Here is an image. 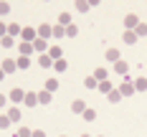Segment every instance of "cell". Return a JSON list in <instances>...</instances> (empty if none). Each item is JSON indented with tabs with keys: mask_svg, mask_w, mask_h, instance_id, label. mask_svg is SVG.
<instances>
[{
	"mask_svg": "<svg viewBox=\"0 0 147 137\" xmlns=\"http://www.w3.org/2000/svg\"><path fill=\"white\" fill-rule=\"evenodd\" d=\"M10 13V3H0V15H8Z\"/></svg>",
	"mask_w": 147,
	"mask_h": 137,
	"instance_id": "obj_35",
	"label": "cell"
},
{
	"mask_svg": "<svg viewBox=\"0 0 147 137\" xmlns=\"http://www.w3.org/2000/svg\"><path fill=\"white\" fill-rule=\"evenodd\" d=\"M89 8H91V3H81V0L76 3V10H79V13H86Z\"/></svg>",
	"mask_w": 147,
	"mask_h": 137,
	"instance_id": "obj_34",
	"label": "cell"
},
{
	"mask_svg": "<svg viewBox=\"0 0 147 137\" xmlns=\"http://www.w3.org/2000/svg\"><path fill=\"white\" fill-rule=\"evenodd\" d=\"M5 104H8V97H5V94H0V109H3Z\"/></svg>",
	"mask_w": 147,
	"mask_h": 137,
	"instance_id": "obj_38",
	"label": "cell"
},
{
	"mask_svg": "<svg viewBox=\"0 0 147 137\" xmlns=\"http://www.w3.org/2000/svg\"><path fill=\"white\" fill-rule=\"evenodd\" d=\"M51 36H53V28H51V26H48V23H41V28H38V38H51Z\"/></svg>",
	"mask_w": 147,
	"mask_h": 137,
	"instance_id": "obj_5",
	"label": "cell"
},
{
	"mask_svg": "<svg viewBox=\"0 0 147 137\" xmlns=\"http://www.w3.org/2000/svg\"><path fill=\"white\" fill-rule=\"evenodd\" d=\"M107 99H109V102H112V104H117L119 99H122V94H119V89H114V91H109V94H107Z\"/></svg>",
	"mask_w": 147,
	"mask_h": 137,
	"instance_id": "obj_25",
	"label": "cell"
},
{
	"mask_svg": "<svg viewBox=\"0 0 147 137\" xmlns=\"http://www.w3.org/2000/svg\"><path fill=\"white\" fill-rule=\"evenodd\" d=\"M63 36H66V28H63V26H53V38H63Z\"/></svg>",
	"mask_w": 147,
	"mask_h": 137,
	"instance_id": "obj_28",
	"label": "cell"
},
{
	"mask_svg": "<svg viewBox=\"0 0 147 137\" xmlns=\"http://www.w3.org/2000/svg\"><path fill=\"white\" fill-rule=\"evenodd\" d=\"M134 33H137V38H145L147 36V23H140V26L134 28Z\"/></svg>",
	"mask_w": 147,
	"mask_h": 137,
	"instance_id": "obj_27",
	"label": "cell"
},
{
	"mask_svg": "<svg viewBox=\"0 0 147 137\" xmlns=\"http://www.w3.org/2000/svg\"><path fill=\"white\" fill-rule=\"evenodd\" d=\"M137 26H140V18H137L134 13H129L127 18H124V28H132V30H134Z\"/></svg>",
	"mask_w": 147,
	"mask_h": 137,
	"instance_id": "obj_6",
	"label": "cell"
},
{
	"mask_svg": "<svg viewBox=\"0 0 147 137\" xmlns=\"http://www.w3.org/2000/svg\"><path fill=\"white\" fill-rule=\"evenodd\" d=\"M38 104H51V91H38Z\"/></svg>",
	"mask_w": 147,
	"mask_h": 137,
	"instance_id": "obj_15",
	"label": "cell"
},
{
	"mask_svg": "<svg viewBox=\"0 0 147 137\" xmlns=\"http://www.w3.org/2000/svg\"><path fill=\"white\" fill-rule=\"evenodd\" d=\"M86 109H89V107L84 104V99H74V102H71V112H74V114H84Z\"/></svg>",
	"mask_w": 147,
	"mask_h": 137,
	"instance_id": "obj_3",
	"label": "cell"
},
{
	"mask_svg": "<svg viewBox=\"0 0 147 137\" xmlns=\"http://www.w3.org/2000/svg\"><path fill=\"white\" fill-rule=\"evenodd\" d=\"M33 137H46V132L43 130H33Z\"/></svg>",
	"mask_w": 147,
	"mask_h": 137,
	"instance_id": "obj_39",
	"label": "cell"
},
{
	"mask_svg": "<svg viewBox=\"0 0 147 137\" xmlns=\"http://www.w3.org/2000/svg\"><path fill=\"white\" fill-rule=\"evenodd\" d=\"M20 33H23V28H20L18 23H10V26H8V36H10V38H18Z\"/></svg>",
	"mask_w": 147,
	"mask_h": 137,
	"instance_id": "obj_13",
	"label": "cell"
},
{
	"mask_svg": "<svg viewBox=\"0 0 147 137\" xmlns=\"http://www.w3.org/2000/svg\"><path fill=\"white\" fill-rule=\"evenodd\" d=\"M59 26L69 28V26H71V15H69V13H61V15H59Z\"/></svg>",
	"mask_w": 147,
	"mask_h": 137,
	"instance_id": "obj_19",
	"label": "cell"
},
{
	"mask_svg": "<svg viewBox=\"0 0 147 137\" xmlns=\"http://www.w3.org/2000/svg\"><path fill=\"white\" fill-rule=\"evenodd\" d=\"M99 137H102V135H99Z\"/></svg>",
	"mask_w": 147,
	"mask_h": 137,
	"instance_id": "obj_43",
	"label": "cell"
},
{
	"mask_svg": "<svg viewBox=\"0 0 147 137\" xmlns=\"http://www.w3.org/2000/svg\"><path fill=\"white\" fill-rule=\"evenodd\" d=\"M84 84H86V89H99V81H96L94 76H86V79H84Z\"/></svg>",
	"mask_w": 147,
	"mask_h": 137,
	"instance_id": "obj_23",
	"label": "cell"
},
{
	"mask_svg": "<svg viewBox=\"0 0 147 137\" xmlns=\"http://www.w3.org/2000/svg\"><path fill=\"white\" fill-rule=\"evenodd\" d=\"M8 99H10V102H13V104L18 107L20 102H23V99H26V91H23V89H13V91H10V97H8Z\"/></svg>",
	"mask_w": 147,
	"mask_h": 137,
	"instance_id": "obj_2",
	"label": "cell"
},
{
	"mask_svg": "<svg viewBox=\"0 0 147 137\" xmlns=\"http://www.w3.org/2000/svg\"><path fill=\"white\" fill-rule=\"evenodd\" d=\"M107 59L112 61V63H117V61H119V51H117V48H109V51H107Z\"/></svg>",
	"mask_w": 147,
	"mask_h": 137,
	"instance_id": "obj_26",
	"label": "cell"
},
{
	"mask_svg": "<svg viewBox=\"0 0 147 137\" xmlns=\"http://www.w3.org/2000/svg\"><path fill=\"white\" fill-rule=\"evenodd\" d=\"M15 137H33V130H28V127H20V130L15 132Z\"/></svg>",
	"mask_w": 147,
	"mask_h": 137,
	"instance_id": "obj_30",
	"label": "cell"
},
{
	"mask_svg": "<svg viewBox=\"0 0 147 137\" xmlns=\"http://www.w3.org/2000/svg\"><path fill=\"white\" fill-rule=\"evenodd\" d=\"M48 56H51L53 61H61V48L59 46H51V48H48Z\"/></svg>",
	"mask_w": 147,
	"mask_h": 137,
	"instance_id": "obj_20",
	"label": "cell"
},
{
	"mask_svg": "<svg viewBox=\"0 0 147 137\" xmlns=\"http://www.w3.org/2000/svg\"><path fill=\"white\" fill-rule=\"evenodd\" d=\"M5 36H8V26H5V23H0V38H5Z\"/></svg>",
	"mask_w": 147,
	"mask_h": 137,
	"instance_id": "obj_37",
	"label": "cell"
},
{
	"mask_svg": "<svg viewBox=\"0 0 147 137\" xmlns=\"http://www.w3.org/2000/svg\"><path fill=\"white\" fill-rule=\"evenodd\" d=\"M107 76H109V71H107V69H96V71H94V79H96L99 84H102V81H107Z\"/></svg>",
	"mask_w": 147,
	"mask_h": 137,
	"instance_id": "obj_18",
	"label": "cell"
},
{
	"mask_svg": "<svg viewBox=\"0 0 147 137\" xmlns=\"http://www.w3.org/2000/svg\"><path fill=\"white\" fill-rule=\"evenodd\" d=\"M33 51H38L41 56H43L46 51H48V46H46V41H43V38H36V41H33Z\"/></svg>",
	"mask_w": 147,
	"mask_h": 137,
	"instance_id": "obj_10",
	"label": "cell"
},
{
	"mask_svg": "<svg viewBox=\"0 0 147 137\" xmlns=\"http://www.w3.org/2000/svg\"><path fill=\"white\" fill-rule=\"evenodd\" d=\"M122 38H124V43H127V46L137 43V33H134V30H124V36H122Z\"/></svg>",
	"mask_w": 147,
	"mask_h": 137,
	"instance_id": "obj_14",
	"label": "cell"
},
{
	"mask_svg": "<svg viewBox=\"0 0 147 137\" xmlns=\"http://www.w3.org/2000/svg\"><path fill=\"white\" fill-rule=\"evenodd\" d=\"M76 33H79V28H76V26H69V28H66V36H69V38H74Z\"/></svg>",
	"mask_w": 147,
	"mask_h": 137,
	"instance_id": "obj_36",
	"label": "cell"
},
{
	"mask_svg": "<svg viewBox=\"0 0 147 137\" xmlns=\"http://www.w3.org/2000/svg\"><path fill=\"white\" fill-rule=\"evenodd\" d=\"M8 117H10V122H18L20 119V109H18V107H10V109H8Z\"/></svg>",
	"mask_w": 147,
	"mask_h": 137,
	"instance_id": "obj_21",
	"label": "cell"
},
{
	"mask_svg": "<svg viewBox=\"0 0 147 137\" xmlns=\"http://www.w3.org/2000/svg\"><path fill=\"white\" fill-rule=\"evenodd\" d=\"M56 89H59V79H48V81H46V91H51V94H53Z\"/></svg>",
	"mask_w": 147,
	"mask_h": 137,
	"instance_id": "obj_22",
	"label": "cell"
},
{
	"mask_svg": "<svg viewBox=\"0 0 147 137\" xmlns=\"http://www.w3.org/2000/svg\"><path fill=\"white\" fill-rule=\"evenodd\" d=\"M23 104H26V107H36V104H38V94H26Z\"/></svg>",
	"mask_w": 147,
	"mask_h": 137,
	"instance_id": "obj_17",
	"label": "cell"
},
{
	"mask_svg": "<svg viewBox=\"0 0 147 137\" xmlns=\"http://www.w3.org/2000/svg\"><path fill=\"white\" fill-rule=\"evenodd\" d=\"M38 66H43V69H53V59L43 53V56H38Z\"/></svg>",
	"mask_w": 147,
	"mask_h": 137,
	"instance_id": "obj_12",
	"label": "cell"
},
{
	"mask_svg": "<svg viewBox=\"0 0 147 137\" xmlns=\"http://www.w3.org/2000/svg\"><path fill=\"white\" fill-rule=\"evenodd\" d=\"M18 51H20V56H26V59H30V53H33V43H18Z\"/></svg>",
	"mask_w": 147,
	"mask_h": 137,
	"instance_id": "obj_8",
	"label": "cell"
},
{
	"mask_svg": "<svg viewBox=\"0 0 147 137\" xmlns=\"http://www.w3.org/2000/svg\"><path fill=\"white\" fill-rule=\"evenodd\" d=\"M0 43L5 46V48H13V46H15V38H10V36H5V38H0Z\"/></svg>",
	"mask_w": 147,
	"mask_h": 137,
	"instance_id": "obj_31",
	"label": "cell"
},
{
	"mask_svg": "<svg viewBox=\"0 0 147 137\" xmlns=\"http://www.w3.org/2000/svg\"><path fill=\"white\" fill-rule=\"evenodd\" d=\"M36 38H38V30L36 28H23V33H20V41L23 43H33Z\"/></svg>",
	"mask_w": 147,
	"mask_h": 137,
	"instance_id": "obj_1",
	"label": "cell"
},
{
	"mask_svg": "<svg viewBox=\"0 0 147 137\" xmlns=\"http://www.w3.org/2000/svg\"><path fill=\"white\" fill-rule=\"evenodd\" d=\"M15 63H18V69H20V71H26V69L30 66V59H26V56H18V59H15Z\"/></svg>",
	"mask_w": 147,
	"mask_h": 137,
	"instance_id": "obj_16",
	"label": "cell"
},
{
	"mask_svg": "<svg viewBox=\"0 0 147 137\" xmlns=\"http://www.w3.org/2000/svg\"><path fill=\"white\" fill-rule=\"evenodd\" d=\"M114 71H117L119 76H124L127 71H129V63H127V61H122V59H119L117 63H114Z\"/></svg>",
	"mask_w": 147,
	"mask_h": 137,
	"instance_id": "obj_9",
	"label": "cell"
},
{
	"mask_svg": "<svg viewBox=\"0 0 147 137\" xmlns=\"http://www.w3.org/2000/svg\"><path fill=\"white\" fill-rule=\"evenodd\" d=\"M99 91H102V94H109V91H114V89H112L109 81H102V84H99Z\"/></svg>",
	"mask_w": 147,
	"mask_h": 137,
	"instance_id": "obj_33",
	"label": "cell"
},
{
	"mask_svg": "<svg viewBox=\"0 0 147 137\" xmlns=\"http://www.w3.org/2000/svg\"><path fill=\"white\" fill-rule=\"evenodd\" d=\"M119 94H122V97H132L134 94V84L132 81H124V84L119 86Z\"/></svg>",
	"mask_w": 147,
	"mask_h": 137,
	"instance_id": "obj_7",
	"label": "cell"
},
{
	"mask_svg": "<svg viewBox=\"0 0 147 137\" xmlns=\"http://www.w3.org/2000/svg\"><path fill=\"white\" fill-rule=\"evenodd\" d=\"M81 117H84L86 122H94V119H96V112H94V109H86V112H84Z\"/></svg>",
	"mask_w": 147,
	"mask_h": 137,
	"instance_id": "obj_32",
	"label": "cell"
},
{
	"mask_svg": "<svg viewBox=\"0 0 147 137\" xmlns=\"http://www.w3.org/2000/svg\"><path fill=\"white\" fill-rule=\"evenodd\" d=\"M3 79H5V71H3V69H0V81H3Z\"/></svg>",
	"mask_w": 147,
	"mask_h": 137,
	"instance_id": "obj_40",
	"label": "cell"
},
{
	"mask_svg": "<svg viewBox=\"0 0 147 137\" xmlns=\"http://www.w3.org/2000/svg\"><path fill=\"white\" fill-rule=\"evenodd\" d=\"M10 124H13V122H10V117H8V114H0V130H8Z\"/></svg>",
	"mask_w": 147,
	"mask_h": 137,
	"instance_id": "obj_29",
	"label": "cell"
},
{
	"mask_svg": "<svg viewBox=\"0 0 147 137\" xmlns=\"http://www.w3.org/2000/svg\"><path fill=\"white\" fill-rule=\"evenodd\" d=\"M0 69H3L5 74H13V71H18V63H15V59H5Z\"/></svg>",
	"mask_w": 147,
	"mask_h": 137,
	"instance_id": "obj_4",
	"label": "cell"
},
{
	"mask_svg": "<svg viewBox=\"0 0 147 137\" xmlns=\"http://www.w3.org/2000/svg\"><path fill=\"white\" fill-rule=\"evenodd\" d=\"M61 137H66V135H61Z\"/></svg>",
	"mask_w": 147,
	"mask_h": 137,
	"instance_id": "obj_42",
	"label": "cell"
},
{
	"mask_svg": "<svg viewBox=\"0 0 147 137\" xmlns=\"http://www.w3.org/2000/svg\"><path fill=\"white\" fill-rule=\"evenodd\" d=\"M66 66H69V63H66L63 59H61V61H53V71H56V74H61V71H66Z\"/></svg>",
	"mask_w": 147,
	"mask_h": 137,
	"instance_id": "obj_24",
	"label": "cell"
},
{
	"mask_svg": "<svg viewBox=\"0 0 147 137\" xmlns=\"http://www.w3.org/2000/svg\"><path fill=\"white\" fill-rule=\"evenodd\" d=\"M132 84H134V91H147V79L145 76H137Z\"/></svg>",
	"mask_w": 147,
	"mask_h": 137,
	"instance_id": "obj_11",
	"label": "cell"
},
{
	"mask_svg": "<svg viewBox=\"0 0 147 137\" xmlns=\"http://www.w3.org/2000/svg\"><path fill=\"white\" fill-rule=\"evenodd\" d=\"M81 137H91V135H86V132H81Z\"/></svg>",
	"mask_w": 147,
	"mask_h": 137,
	"instance_id": "obj_41",
	"label": "cell"
}]
</instances>
